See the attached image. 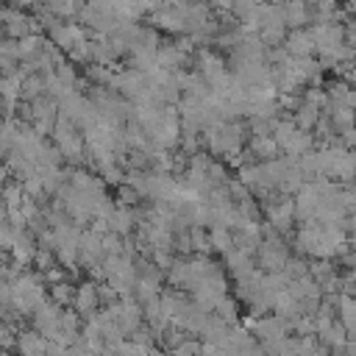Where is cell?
<instances>
[{
    "label": "cell",
    "instance_id": "cell-2",
    "mask_svg": "<svg viewBox=\"0 0 356 356\" xmlns=\"http://www.w3.org/2000/svg\"><path fill=\"white\" fill-rule=\"evenodd\" d=\"M3 33L8 39H22V36L31 33V19L25 14H19V11H8L6 22H3Z\"/></svg>",
    "mask_w": 356,
    "mask_h": 356
},
{
    "label": "cell",
    "instance_id": "cell-13",
    "mask_svg": "<svg viewBox=\"0 0 356 356\" xmlns=\"http://www.w3.org/2000/svg\"><path fill=\"white\" fill-rule=\"evenodd\" d=\"M0 120H3V103H0Z\"/></svg>",
    "mask_w": 356,
    "mask_h": 356
},
{
    "label": "cell",
    "instance_id": "cell-5",
    "mask_svg": "<svg viewBox=\"0 0 356 356\" xmlns=\"http://www.w3.org/2000/svg\"><path fill=\"white\" fill-rule=\"evenodd\" d=\"M44 6H47V11L56 14L58 19H67V17H72L75 11L83 8L81 0H44Z\"/></svg>",
    "mask_w": 356,
    "mask_h": 356
},
{
    "label": "cell",
    "instance_id": "cell-12",
    "mask_svg": "<svg viewBox=\"0 0 356 356\" xmlns=\"http://www.w3.org/2000/svg\"><path fill=\"white\" fill-rule=\"evenodd\" d=\"M120 206H131V203H136V192L134 189H128V186H120Z\"/></svg>",
    "mask_w": 356,
    "mask_h": 356
},
{
    "label": "cell",
    "instance_id": "cell-9",
    "mask_svg": "<svg viewBox=\"0 0 356 356\" xmlns=\"http://www.w3.org/2000/svg\"><path fill=\"white\" fill-rule=\"evenodd\" d=\"M0 348H3V350L17 348V342H14V331H11V325H8L6 320H0Z\"/></svg>",
    "mask_w": 356,
    "mask_h": 356
},
{
    "label": "cell",
    "instance_id": "cell-10",
    "mask_svg": "<svg viewBox=\"0 0 356 356\" xmlns=\"http://www.w3.org/2000/svg\"><path fill=\"white\" fill-rule=\"evenodd\" d=\"M189 236H192V248H195V250H209V236H206L200 228H192Z\"/></svg>",
    "mask_w": 356,
    "mask_h": 356
},
{
    "label": "cell",
    "instance_id": "cell-4",
    "mask_svg": "<svg viewBox=\"0 0 356 356\" xmlns=\"http://www.w3.org/2000/svg\"><path fill=\"white\" fill-rule=\"evenodd\" d=\"M44 92V75L42 72H28L19 83V100H33Z\"/></svg>",
    "mask_w": 356,
    "mask_h": 356
},
{
    "label": "cell",
    "instance_id": "cell-6",
    "mask_svg": "<svg viewBox=\"0 0 356 356\" xmlns=\"http://www.w3.org/2000/svg\"><path fill=\"white\" fill-rule=\"evenodd\" d=\"M17 348H19V350L33 353V350H47V342H44L39 334L28 331V334H19V337H17Z\"/></svg>",
    "mask_w": 356,
    "mask_h": 356
},
{
    "label": "cell",
    "instance_id": "cell-7",
    "mask_svg": "<svg viewBox=\"0 0 356 356\" xmlns=\"http://www.w3.org/2000/svg\"><path fill=\"white\" fill-rule=\"evenodd\" d=\"M50 298H53V303H58V306H67V303H72V298H75V289H72L67 281H58V284H53V286H50Z\"/></svg>",
    "mask_w": 356,
    "mask_h": 356
},
{
    "label": "cell",
    "instance_id": "cell-14",
    "mask_svg": "<svg viewBox=\"0 0 356 356\" xmlns=\"http://www.w3.org/2000/svg\"><path fill=\"white\" fill-rule=\"evenodd\" d=\"M0 197H3V184H0Z\"/></svg>",
    "mask_w": 356,
    "mask_h": 356
},
{
    "label": "cell",
    "instance_id": "cell-3",
    "mask_svg": "<svg viewBox=\"0 0 356 356\" xmlns=\"http://www.w3.org/2000/svg\"><path fill=\"white\" fill-rule=\"evenodd\" d=\"M286 50L295 53L298 58H303V56H309V53L314 50V36L306 33V31H295V33L286 39Z\"/></svg>",
    "mask_w": 356,
    "mask_h": 356
},
{
    "label": "cell",
    "instance_id": "cell-11",
    "mask_svg": "<svg viewBox=\"0 0 356 356\" xmlns=\"http://www.w3.org/2000/svg\"><path fill=\"white\" fill-rule=\"evenodd\" d=\"M33 261L39 264L42 273H44L47 267H53V256H50V250H36V253H33Z\"/></svg>",
    "mask_w": 356,
    "mask_h": 356
},
{
    "label": "cell",
    "instance_id": "cell-8",
    "mask_svg": "<svg viewBox=\"0 0 356 356\" xmlns=\"http://www.w3.org/2000/svg\"><path fill=\"white\" fill-rule=\"evenodd\" d=\"M284 19H286L289 25H300V22H306V6H303L300 0H289L286 8H284Z\"/></svg>",
    "mask_w": 356,
    "mask_h": 356
},
{
    "label": "cell",
    "instance_id": "cell-1",
    "mask_svg": "<svg viewBox=\"0 0 356 356\" xmlns=\"http://www.w3.org/2000/svg\"><path fill=\"white\" fill-rule=\"evenodd\" d=\"M97 300H100V295H97V286L95 284H81L75 289V298H72V303H75V309H78L81 317L92 314L95 306H97Z\"/></svg>",
    "mask_w": 356,
    "mask_h": 356
},
{
    "label": "cell",
    "instance_id": "cell-15",
    "mask_svg": "<svg viewBox=\"0 0 356 356\" xmlns=\"http://www.w3.org/2000/svg\"><path fill=\"white\" fill-rule=\"evenodd\" d=\"M312 3H320V0H312Z\"/></svg>",
    "mask_w": 356,
    "mask_h": 356
}]
</instances>
